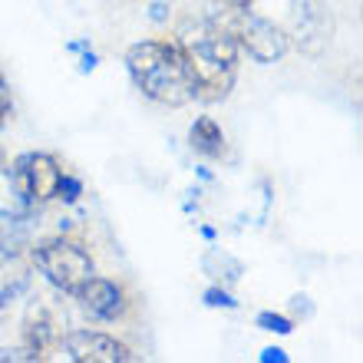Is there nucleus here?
<instances>
[{
    "label": "nucleus",
    "instance_id": "nucleus-1",
    "mask_svg": "<svg viewBox=\"0 0 363 363\" xmlns=\"http://www.w3.org/2000/svg\"><path fill=\"white\" fill-rule=\"evenodd\" d=\"M185 63L195 79V99L201 103H221L228 99L238 79V43L218 20H201L189 27L179 40Z\"/></svg>",
    "mask_w": 363,
    "mask_h": 363
},
{
    "label": "nucleus",
    "instance_id": "nucleus-2",
    "mask_svg": "<svg viewBox=\"0 0 363 363\" xmlns=\"http://www.w3.org/2000/svg\"><path fill=\"white\" fill-rule=\"evenodd\" d=\"M125 67H129L135 89L152 103L179 109V106H189L195 99V79H191V69L179 43L143 40V43L129 47Z\"/></svg>",
    "mask_w": 363,
    "mask_h": 363
},
{
    "label": "nucleus",
    "instance_id": "nucleus-3",
    "mask_svg": "<svg viewBox=\"0 0 363 363\" xmlns=\"http://www.w3.org/2000/svg\"><path fill=\"white\" fill-rule=\"evenodd\" d=\"M33 264L63 294H77L79 287L96 274L93 255L86 251V245L73 238H63V235L40 241L37 248H33Z\"/></svg>",
    "mask_w": 363,
    "mask_h": 363
},
{
    "label": "nucleus",
    "instance_id": "nucleus-4",
    "mask_svg": "<svg viewBox=\"0 0 363 363\" xmlns=\"http://www.w3.org/2000/svg\"><path fill=\"white\" fill-rule=\"evenodd\" d=\"M218 23L235 37L238 50H248V57L258 60V63H274V60H281L287 53V47H291L287 30H281L274 20H268V17H258L251 7H245V10L231 7V17L218 20Z\"/></svg>",
    "mask_w": 363,
    "mask_h": 363
},
{
    "label": "nucleus",
    "instance_id": "nucleus-5",
    "mask_svg": "<svg viewBox=\"0 0 363 363\" xmlns=\"http://www.w3.org/2000/svg\"><path fill=\"white\" fill-rule=\"evenodd\" d=\"M10 179H13V191L27 205H47L60 195L63 165L50 152H23L10 169Z\"/></svg>",
    "mask_w": 363,
    "mask_h": 363
},
{
    "label": "nucleus",
    "instance_id": "nucleus-6",
    "mask_svg": "<svg viewBox=\"0 0 363 363\" xmlns=\"http://www.w3.org/2000/svg\"><path fill=\"white\" fill-rule=\"evenodd\" d=\"M60 354L73 363H129L135 354L116 337L99 334V330H73V334L60 337Z\"/></svg>",
    "mask_w": 363,
    "mask_h": 363
},
{
    "label": "nucleus",
    "instance_id": "nucleus-7",
    "mask_svg": "<svg viewBox=\"0 0 363 363\" xmlns=\"http://www.w3.org/2000/svg\"><path fill=\"white\" fill-rule=\"evenodd\" d=\"M73 297H77L79 307H83L89 317H99V320H116V317L125 314L123 287L116 284V281H109V277H96L93 274Z\"/></svg>",
    "mask_w": 363,
    "mask_h": 363
},
{
    "label": "nucleus",
    "instance_id": "nucleus-8",
    "mask_svg": "<svg viewBox=\"0 0 363 363\" xmlns=\"http://www.w3.org/2000/svg\"><path fill=\"white\" fill-rule=\"evenodd\" d=\"M189 145H191V152H199L201 159H225V152H228L225 133H221V125L211 116H201V119L191 123Z\"/></svg>",
    "mask_w": 363,
    "mask_h": 363
},
{
    "label": "nucleus",
    "instance_id": "nucleus-9",
    "mask_svg": "<svg viewBox=\"0 0 363 363\" xmlns=\"http://www.w3.org/2000/svg\"><path fill=\"white\" fill-rule=\"evenodd\" d=\"M27 347H33L37 354L47 357L53 347L60 344V330H57V320L43 311V307H33L27 314V334H23Z\"/></svg>",
    "mask_w": 363,
    "mask_h": 363
},
{
    "label": "nucleus",
    "instance_id": "nucleus-10",
    "mask_svg": "<svg viewBox=\"0 0 363 363\" xmlns=\"http://www.w3.org/2000/svg\"><path fill=\"white\" fill-rule=\"evenodd\" d=\"M201 268H205V274H211L218 284H235L241 274H245V268H241L238 258H231L228 251H208L205 258H201Z\"/></svg>",
    "mask_w": 363,
    "mask_h": 363
},
{
    "label": "nucleus",
    "instance_id": "nucleus-11",
    "mask_svg": "<svg viewBox=\"0 0 363 363\" xmlns=\"http://www.w3.org/2000/svg\"><path fill=\"white\" fill-rule=\"evenodd\" d=\"M20 245H23V225H20V218L0 211V258H10Z\"/></svg>",
    "mask_w": 363,
    "mask_h": 363
},
{
    "label": "nucleus",
    "instance_id": "nucleus-12",
    "mask_svg": "<svg viewBox=\"0 0 363 363\" xmlns=\"http://www.w3.org/2000/svg\"><path fill=\"white\" fill-rule=\"evenodd\" d=\"M0 360H27V363H40V360H47L43 354H37L33 347H7V350H0Z\"/></svg>",
    "mask_w": 363,
    "mask_h": 363
},
{
    "label": "nucleus",
    "instance_id": "nucleus-13",
    "mask_svg": "<svg viewBox=\"0 0 363 363\" xmlns=\"http://www.w3.org/2000/svg\"><path fill=\"white\" fill-rule=\"evenodd\" d=\"M258 324L264 327V330H277V334H291V327H294L287 317H281V314H261Z\"/></svg>",
    "mask_w": 363,
    "mask_h": 363
},
{
    "label": "nucleus",
    "instance_id": "nucleus-14",
    "mask_svg": "<svg viewBox=\"0 0 363 363\" xmlns=\"http://www.w3.org/2000/svg\"><path fill=\"white\" fill-rule=\"evenodd\" d=\"M57 199H67V201H77L79 199V182L73 175L63 172V182H60V195Z\"/></svg>",
    "mask_w": 363,
    "mask_h": 363
},
{
    "label": "nucleus",
    "instance_id": "nucleus-15",
    "mask_svg": "<svg viewBox=\"0 0 363 363\" xmlns=\"http://www.w3.org/2000/svg\"><path fill=\"white\" fill-rule=\"evenodd\" d=\"M205 304H211V307H238V301H231L221 287H211L208 294H205Z\"/></svg>",
    "mask_w": 363,
    "mask_h": 363
},
{
    "label": "nucleus",
    "instance_id": "nucleus-16",
    "mask_svg": "<svg viewBox=\"0 0 363 363\" xmlns=\"http://www.w3.org/2000/svg\"><path fill=\"white\" fill-rule=\"evenodd\" d=\"M10 106H13V99H10V86H7V79H4V73H0V123L10 116Z\"/></svg>",
    "mask_w": 363,
    "mask_h": 363
},
{
    "label": "nucleus",
    "instance_id": "nucleus-17",
    "mask_svg": "<svg viewBox=\"0 0 363 363\" xmlns=\"http://www.w3.org/2000/svg\"><path fill=\"white\" fill-rule=\"evenodd\" d=\"M225 7H238V10H245V7H255V0H221Z\"/></svg>",
    "mask_w": 363,
    "mask_h": 363
},
{
    "label": "nucleus",
    "instance_id": "nucleus-18",
    "mask_svg": "<svg viewBox=\"0 0 363 363\" xmlns=\"http://www.w3.org/2000/svg\"><path fill=\"white\" fill-rule=\"evenodd\" d=\"M264 360H284V357H281V350H264Z\"/></svg>",
    "mask_w": 363,
    "mask_h": 363
},
{
    "label": "nucleus",
    "instance_id": "nucleus-19",
    "mask_svg": "<svg viewBox=\"0 0 363 363\" xmlns=\"http://www.w3.org/2000/svg\"><path fill=\"white\" fill-rule=\"evenodd\" d=\"M7 172V159H4V152H0V175Z\"/></svg>",
    "mask_w": 363,
    "mask_h": 363
}]
</instances>
